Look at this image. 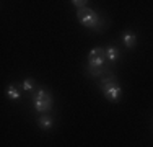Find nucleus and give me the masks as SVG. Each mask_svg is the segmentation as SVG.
I'll list each match as a JSON object with an SVG mask.
<instances>
[{
  "label": "nucleus",
  "mask_w": 153,
  "mask_h": 147,
  "mask_svg": "<svg viewBox=\"0 0 153 147\" xmlns=\"http://www.w3.org/2000/svg\"><path fill=\"white\" fill-rule=\"evenodd\" d=\"M100 87L103 88L104 95H106L108 100L111 101H117L119 97H121V87L116 83V77L114 75H109L108 79H101Z\"/></svg>",
  "instance_id": "1"
},
{
  "label": "nucleus",
  "mask_w": 153,
  "mask_h": 147,
  "mask_svg": "<svg viewBox=\"0 0 153 147\" xmlns=\"http://www.w3.org/2000/svg\"><path fill=\"white\" fill-rule=\"evenodd\" d=\"M76 16H78L80 23H82L83 26H86V28H96L98 23H100V16H98L91 8H88V7L80 8L78 13H76Z\"/></svg>",
  "instance_id": "2"
},
{
  "label": "nucleus",
  "mask_w": 153,
  "mask_h": 147,
  "mask_svg": "<svg viewBox=\"0 0 153 147\" xmlns=\"http://www.w3.org/2000/svg\"><path fill=\"white\" fill-rule=\"evenodd\" d=\"M34 108H36V111H41V113L49 111L52 108V97L46 90H42V88L38 90V93L34 97Z\"/></svg>",
  "instance_id": "3"
},
{
  "label": "nucleus",
  "mask_w": 153,
  "mask_h": 147,
  "mask_svg": "<svg viewBox=\"0 0 153 147\" xmlns=\"http://www.w3.org/2000/svg\"><path fill=\"white\" fill-rule=\"evenodd\" d=\"M104 61H106V51L103 47H94V49H91V52L88 54V64L91 69L103 67Z\"/></svg>",
  "instance_id": "4"
},
{
  "label": "nucleus",
  "mask_w": 153,
  "mask_h": 147,
  "mask_svg": "<svg viewBox=\"0 0 153 147\" xmlns=\"http://www.w3.org/2000/svg\"><path fill=\"white\" fill-rule=\"evenodd\" d=\"M135 41H137L135 33L127 31L126 34H124V43H126V46H127V47H134V44H135Z\"/></svg>",
  "instance_id": "5"
},
{
  "label": "nucleus",
  "mask_w": 153,
  "mask_h": 147,
  "mask_svg": "<svg viewBox=\"0 0 153 147\" xmlns=\"http://www.w3.org/2000/svg\"><path fill=\"white\" fill-rule=\"evenodd\" d=\"M7 97H8L10 100H18V98H20V90H18L15 85H10L7 88Z\"/></svg>",
  "instance_id": "6"
},
{
  "label": "nucleus",
  "mask_w": 153,
  "mask_h": 147,
  "mask_svg": "<svg viewBox=\"0 0 153 147\" xmlns=\"http://www.w3.org/2000/svg\"><path fill=\"white\" fill-rule=\"evenodd\" d=\"M106 57L109 61H116V59L119 57V49L116 46H109L106 49Z\"/></svg>",
  "instance_id": "7"
},
{
  "label": "nucleus",
  "mask_w": 153,
  "mask_h": 147,
  "mask_svg": "<svg viewBox=\"0 0 153 147\" xmlns=\"http://www.w3.org/2000/svg\"><path fill=\"white\" fill-rule=\"evenodd\" d=\"M39 126H41L42 129H49V128H52V118L42 116L41 119H39Z\"/></svg>",
  "instance_id": "8"
},
{
  "label": "nucleus",
  "mask_w": 153,
  "mask_h": 147,
  "mask_svg": "<svg viewBox=\"0 0 153 147\" xmlns=\"http://www.w3.org/2000/svg\"><path fill=\"white\" fill-rule=\"evenodd\" d=\"M23 90H25V92H31V90H33V80H31V79H26V80L23 82Z\"/></svg>",
  "instance_id": "9"
},
{
  "label": "nucleus",
  "mask_w": 153,
  "mask_h": 147,
  "mask_svg": "<svg viewBox=\"0 0 153 147\" xmlns=\"http://www.w3.org/2000/svg\"><path fill=\"white\" fill-rule=\"evenodd\" d=\"M74 3H75L76 7H82V8H85V7H83V5H85L86 2H74Z\"/></svg>",
  "instance_id": "10"
}]
</instances>
